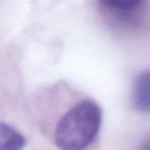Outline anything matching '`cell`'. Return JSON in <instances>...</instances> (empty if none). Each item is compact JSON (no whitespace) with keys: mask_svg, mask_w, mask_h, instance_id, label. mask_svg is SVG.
<instances>
[{"mask_svg":"<svg viewBox=\"0 0 150 150\" xmlns=\"http://www.w3.org/2000/svg\"><path fill=\"white\" fill-rule=\"evenodd\" d=\"M133 102L139 111L150 113V70L143 71L136 77L133 86Z\"/></svg>","mask_w":150,"mask_h":150,"instance_id":"3","label":"cell"},{"mask_svg":"<svg viewBox=\"0 0 150 150\" xmlns=\"http://www.w3.org/2000/svg\"><path fill=\"white\" fill-rule=\"evenodd\" d=\"M140 150H150V138L143 142V144L140 147Z\"/></svg>","mask_w":150,"mask_h":150,"instance_id":"5","label":"cell"},{"mask_svg":"<svg viewBox=\"0 0 150 150\" xmlns=\"http://www.w3.org/2000/svg\"><path fill=\"white\" fill-rule=\"evenodd\" d=\"M26 139L15 127L0 122V150H23Z\"/></svg>","mask_w":150,"mask_h":150,"instance_id":"4","label":"cell"},{"mask_svg":"<svg viewBox=\"0 0 150 150\" xmlns=\"http://www.w3.org/2000/svg\"><path fill=\"white\" fill-rule=\"evenodd\" d=\"M101 13L110 25L119 29H133L140 23L144 15L143 1H101Z\"/></svg>","mask_w":150,"mask_h":150,"instance_id":"2","label":"cell"},{"mask_svg":"<svg viewBox=\"0 0 150 150\" xmlns=\"http://www.w3.org/2000/svg\"><path fill=\"white\" fill-rule=\"evenodd\" d=\"M102 125V110L95 101H79L62 115L54 131L60 150H86L97 139Z\"/></svg>","mask_w":150,"mask_h":150,"instance_id":"1","label":"cell"}]
</instances>
